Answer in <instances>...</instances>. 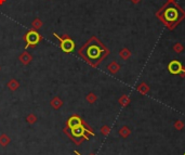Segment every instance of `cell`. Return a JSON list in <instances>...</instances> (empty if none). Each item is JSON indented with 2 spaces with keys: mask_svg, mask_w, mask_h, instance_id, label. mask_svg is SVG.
Returning <instances> with one entry per match:
<instances>
[{
  "mask_svg": "<svg viewBox=\"0 0 185 155\" xmlns=\"http://www.w3.org/2000/svg\"><path fill=\"white\" fill-rule=\"evenodd\" d=\"M101 132H102L103 135L107 136V135H108V132H109V128H108V127H103L102 130H101Z\"/></svg>",
  "mask_w": 185,
  "mask_h": 155,
  "instance_id": "obj_12",
  "label": "cell"
},
{
  "mask_svg": "<svg viewBox=\"0 0 185 155\" xmlns=\"http://www.w3.org/2000/svg\"><path fill=\"white\" fill-rule=\"evenodd\" d=\"M87 99H88V101H89V102H91V103H92L93 101H94L97 98H95V96L93 95V93H90V95L88 96V98H87Z\"/></svg>",
  "mask_w": 185,
  "mask_h": 155,
  "instance_id": "obj_13",
  "label": "cell"
},
{
  "mask_svg": "<svg viewBox=\"0 0 185 155\" xmlns=\"http://www.w3.org/2000/svg\"><path fill=\"white\" fill-rule=\"evenodd\" d=\"M30 59H32V58H30V55L27 54V53H24V54L21 56V61H22L24 64H27V63L30 61Z\"/></svg>",
  "mask_w": 185,
  "mask_h": 155,
  "instance_id": "obj_10",
  "label": "cell"
},
{
  "mask_svg": "<svg viewBox=\"0 0 185 155\" xmlns=\"http://www.w3.org/2000/svg\"><path fill=\"white\" fill-rule=\"evenodd\" d=\"M119 133H120L121 137L123 138H127L129 135H130V130L127 128V127H123V128L120 129V131H119Z\"/></svg>",
  "mask_w": 185,
  "mask_h": 155,
  "instance_id": "obj_8",
  "label": "cell"
},
{
  "mask_svg": "<svg viewBox=\"0 0 185 155\" xmlns=\"http://www.w3.org/2000/svg\"><path fill=\"white\" fill-rule=\"evenodd\" d=\"M38 40H39V36L37 33H35V32L28 33V35H27V41H28V44H35L38 42Z\"/></svg>",
  "mask_w": 185,
  "mask_h": 155,
  "instance_id": "obj_4",
  "label": "cell"
},
{
  "mask_svg": "<svg viewBox=\"0 0 185 155\" xmlns=\"http://www.w3.org/2000/svg\"><path fill=\"white\" fill-rule=\"evenodd\" d=\"M61 47H62V49L65 52H71L72 49H74V42L72 40H69V39H66V40H64L62 42Z\"/></svg>",
  "mask_w": 185,
  "mask_h": 155,
  "instance_id": "obj_3",
  "label": "cell"
},
{
  "mask_svg": "<svg viewBox=\"0 0 185 155\" xmlns=\"http://www.w3.org/2000/svg\"><path fill=\"white\" fill-rule=\"evenodd\" d=\"M51 105H52L54 109H58V107L62 106V101L58 98H54L52 101H51Z\"/></svg>",
  "mask_w": 185,
  "mask_h": 155,
  "instance_id": "obj_7",
  "label": "cell"
},
{
  "mask_svg": "<svg viewBox=\"0 0 185 155\" xmlns=\"http://www.w3.org/2000/svg\"><path fill=\"white\" fill-rule=\"evenodd\" d=\"M184 155H185V154H184Z\"/></svg>",
  "mask_w": 185,
  "mask_h": 155,
  "instance_id": "obj_15",
  "label": "cell"
},
{
  "mask_svg": "<svg viewBox=\"0 0 185 155\" xmlns=\"http://www.w3.org/2000/svg\"><path fill=\"white\" fill-rule=\"evenodd\" d=\"M75 154H76V155H81L80 153H78V152H77V151H75Z\"/></svg>",
  "mask_w": 185,
  "mask_h": 155,
  "instance_id": "obj_14",
  "label": "cell"
},
{
  "mask_svg": "<svg viewBox=\"0 0 185 155\" xmlns=\"http://www.w3.org/2000/svg\"><path fill=\"white\" fill-rule=\"evenodd\" d=\"M182 69H183V66H182V64L179 61H172V62L168 65V70H169V72L173 75L182 73Z\"/></svg>",
  "mask_w": 185,
  "mask_h": 155,
  "instance_id": "obj_1",
  "label": "cell"
},
{
  "mask_svg": "<svg viewBox=\"0 0 185 155\" xmlns=\"http://www.w3.org/2000/svg\"><path fill=\"white\" fill-rule=\"evenodd\" d=\"M163 18L167 22H174L175 20L178 18V12L175 9L170 8L167 9V10L163 12Z\"/></svg>",
  "mask_w": 185,
  "mask_h": 155,
  "instance_id": "obj_2",
  "label": "cell"
},
{
  "mask_svg": "<svg viewBox=\"0 0 185 155\" xmlns=\"http://www.w3.org/2000/svg\"><path fill=\"white\" fill-rule=\"evenodd\" d=\"M10 141H11V139L7 135L0 136V145H2V147H7V145L10 143Z\"/></svg>",
  "mask_w": 185,
  "mask_h": 155,
  "instance_id": "obj_6",
  "label": "cell"
},
{
  "mask_svg": "<svg viewBox=\"0 0 185 155\" xmlns=\"http://www.w3.org/2000/svg\"><path fill=\"white\" fill-rule=\"evenodd\" d=\"M26 121H28L29 124H34L35 121H37V118H36V116H35L34 114H29L28 116L26 117Z\"/></svg>",
  "mask_w": 185,
  "mask_h": 155,
  "instance_id": "obj_11",
  "label": "cell"
},
{
  "mask_svg": "<svg viewBox=\"0 0 185 155\" xmlns=\"http://www.w3.org/2000/svg\"><path fill=\"white\" fill-rule=\"evenodd\" d=\"M8 87L11 89V90H15V89L18 88V83L16 80H14V79H12V80L8 84Z\"/></svg>",
  "mask_w": 185,
  "mask_h": 155,
  "instance_id": "obj_9",
  "label": "cell"
},
{
  "mask_svg": "<svg viewBox=\"0 0 185 155\" xmlns=\"http://www.w3.org/2000/svg\"><path fill=\"white\" fill-rule=\"evenodd\" d=\"M68 125L71 128H74V127H77V126H80L82 125V121H81L79 117L77 116H72V118L68 119Z\"/></svg>",
  "mask_w": 185,
  "mask_h": 155,
  "instance_id": "obj_5",
  "label": "cell"
}]
</instances>
